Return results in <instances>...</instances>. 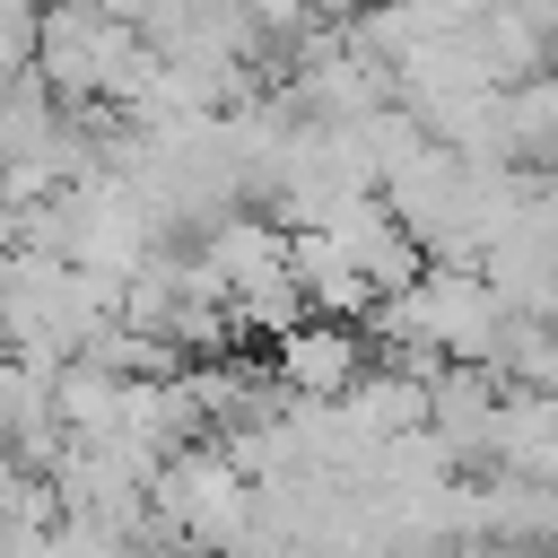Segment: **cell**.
Wrapping results in <instances>:
<instances>
[{
	"instance_id": "9",
	"label": "cell",
	"mask_w": 558,
	"mask_h": 558,
	"mask_svg": "<svg viewBox=\"0 0 558 558\" xmlns=\"http://www.w3.org/2000/svg\"><path fill=\"white\" fill-rule=\"evenodd\" d=\"M541 26H549V70H558V9H541Z\"/></svg>"
},
{
	"instance_id": "3",
	"label": "cell",
	"mask_w": 558,
	"mask_h": 558,
	"mask_svg": "<svg viewBox=\"0 0 558 558\" xmlns=\"http://www.w3.org/2000/svg\"><path fill=\"white\" fill-rule=\"evenodd\" d=\"M288 270H296V288H305V314L366 323L375 288H366V270L340 253V235H331V227H288Z\"/></svg>"
},
{
	"instance_id": "6",
	"label": "cell",
	"mask_w": 558,
	"mask_h": 558,
	"mask_svg": "<svg viewBox=\"0 0 558 558\" xmlns=\"http://www.w3.org/2000/svg\"><path fill=\"white\" fill-rule=\"evenodd\" d=\"M35 61V17H0V78H17Z\"/></svg>"
},
{
	"instance_id": "2",
	"label": "cell",
	"mask_w": 558,
	"mask_h": 558,
	"mask_svg": "<svg viewBox=\"0 0 558 558\" xmlns=\"http://www.w3.org/2000/svg\"><path fill=\"white\" fill-rule=\"evenodd\" d=\"M366 366V331L331 323V314H296L288 331H270V384L296 401H331L349 392V375Z\"/></svg>"
},
{
	"instance_id": "5",
	"label": "cell",
	"mask_w": 558,
	"mask_h": 558,
	"mask_svg": "<svg viewBox=\"0 0 558 558\" xmlns=\"http://www.w3.org/2000/svg\"><path fill=\"white\" fill-rule=\"evenodd\" d=\"M506 140H514V166H558V70H532L506 87Z\"/></svg>"
},
{
	"instance_id": "4",
	"label": "cell",
	"mask_w": 558,
	"mask_h": 558,
	"mask_svg": "<svg viewBox=\"0 0 558 558\" xmlns=\"http://www.w3.org/2000/svg\"><path fill=\"white\" fill-rule=\"evenodd\" d=\"M488 471H523V480H558V392H497V445Z\"/></svg>"
},
{
	"instance_id": "7",
	"label": "cell",
	"mask_w": 558,
	"mask_h": 558,
	"mask_svg": "<svg viewBox=\"0 0 558 558\" xmlns=\"http://www.w3.org/2000/svg\"><path fill=\"white\" fill-rule=\"evenodd\" d=\"M541 549H558V480H549V506H541Z\"/></svg>"
},
{
	"instance_id": "8",
	"label": "cell",
	"mask_w": 558,
	"mask_h": 558,
	"mask_svg": "<svg viewBox=\"0 0 558 558\" xmlns=\"http://www.w3.org/2000/svg\"><path fill=\"white\" fill-rule=\"evenodd\" d=\"M35 9H44V0H0V17H35Z\"/></svg>"
},
{
	"instance_id": "1",
	"label": "cell",
	"mask_w": 558,
	"mask_h": 558,
	"mask_svg": "<svg viewBox=\"0 0 558 558\" xmlns=\"http://www.w3.org/2000/svg\"><path fill=\"white\" fill-rule=\"evenodd\" d=\"M122 35H131V17H113L105 0H44L35 9V61L26 70L44 78L52 105H96V78L122 52Z\"/></svg>"
},
{
	"instance_id": "10",
	"label": "cell",
	"mask_w": 558,
	"mask_h": 558,
	"mask_svg": "<svg viewBox=\"0 0 558 558\" xmlns=\"http://www.w3.org/2000/svg\"><path fill=\"white\" fill-rule=\"evenodd\" d=\"M541 9H558V0H541Z\"/></svg>"
}]
</instances>
